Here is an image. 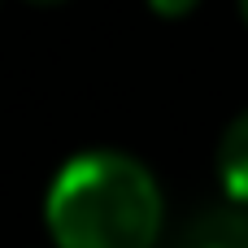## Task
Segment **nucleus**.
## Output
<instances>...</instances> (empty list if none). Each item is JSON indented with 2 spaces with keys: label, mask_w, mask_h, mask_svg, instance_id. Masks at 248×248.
Instances as JSON below:
<instances>
[{
  "label": "nucleus",
  "mask_w": 248,
  "mask_h": 248,
  "mask_svg": "<svg viewBox=\"0 0 248 248\" xmlns=\"http://www.w3.org/2000/svg\"><path fill=\"white\" fill-rule=\"evenodd\" d=\"M26 4H39V9H52V4H65V0H26Z\"/></svg>",
  "instance_id": "obj_5"
},
{
  "label": "nucleus",
  "mask_w": 248,
  "mask_h": 248,
  "mask_svg": "<svg viewBox=\"0 0 248 248\" xmlns=\"http://www.w3.org/2000/svg\"><path fill=\"white\" fill-rule=\"evenodd\" d=\"M218 183L227 201L248 209V109L240 118H231V126L218 140Z\"/></svg>",
  "instance_id": "obj_3"
},
{
  "label": "nucleus",
  "mask_w": 248,
  "mask_h": 248,
  "mask_svg": "<svg viewBox=\"0 0 248 248\" xmlns=\"http://www.w3.org/2000/svg\"><path fill=\"white\" fill-rule=\"evenodd\" d=\"M44 222L57 248H157L166 196L140 157L92 148L57 170Z\"/></svg>",
  "instance_id": "obj_1"
},
{
  "label": "nucleus",
  "mask_w": 248,
  "mask_h": 248,
  "mask_svg": "<svg viewBox=\"0 0 248 248\" xmlns=\"http://www.w3.org/2000/svg\"><path fill=\"white\" fill-rule=\"evenodd\" d=\"M166 248H248V209L227 201L192 214Z\"/></svg>",
  "instance_id": "obj_2"
},
{
  "label": "nucleus",
  "mask_w": 248,
  "mask_h": 248,
  "mask_svg": "<svg viewBox=\"0 0 248 248\" xmlns=\"http://www.w3.org/2000/svg\"><path fill=\"white\" fill-rule=\"evenodd\" d=\"M240 13H244V22H248V0H240Z\"/></svg>",
  "instance_id": "obj_6"
},
{
  "label": "nucleus",
  "mask_w": 248,
  "mask_h": 248,
  "mask_svg": "<svg viewBox=\"0 0 248 248\" xmlns=\"http://www.w3.org/2000/svg\"><path fill=\"white\" fill-rule=\"evenodd\" d=\"M196 4H201V0H148V9L161 13V17H187Z\"/></svg>",
  "instance_id": "obj_4"
}]
</instances>
